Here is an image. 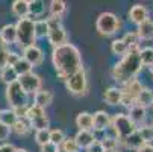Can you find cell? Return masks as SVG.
I'll return each mask as SVG.
<instances>
[{"label":"cell","mask_w":153,"mask_h":152,"mask_svg":"<svg viewBox=\"0 0 153 152\" xmlns=\"http://www.w3.org/2000/svg\"><path fill=\"white\" fill-rule=\"evenodd\" d=\"M52 62H53V67L56 70L58 78L62 82H65L71 75H74L76 72L83 69L80 52L71 43L55 47L52 52Z\"/></svg>","instance_id":"cell-1"},{"label":"cell","mask_w":153,"mask_h":152,"mask_svg":"<svg viewBox=\"0 0 153 152\" xmlns=\"http://www.w3.org/2000/svg\"><path fill=\"white\" fill-rule=\"evenodd\" d=\"M141 49L140 46L130 47L127 55L123 56L111 70V76L114 81L120 82V84H127L129 81L137 79V75L141 72L143 69V62H141Z\"/></svg>","instance_id":"cell-2"},{"label":"cell","mask_w":153,"mask_h":152,"mask_svg":"<svg viewBox=\"0 0 153 152\" xmlns=\"http://www.w3.org/2000/svg\"><path fill=\"white\" fill-rule=\"evenodd\" d=\"M17 44L21 49H26L29 46L35 44V40H36V34H35V20L30 17L26 18H20L17 21Z\"/></svg>","instance_id":"cell-3"},{"label":"cell","mask_w":153,"mask_h":152,"mask_svg":"<svg viewBox=\"0 0 153 152\" xmlns=\"http://www.w3.org/2000/svg\"><path fill=\"white\" fill-rule=\"evenodd\" d=\"M111 128L114 129V133H115L117 139L120 140V143H123L129 136H132L135 131H138V126L130 120V117L127 114H123V113H117L112 116Z\"/></svg>","instance_id":"cell-4"},{"label":"cell","mask_w":153,"mask_h":152,"mask_svg":"<svg viewBox=\"0 0 153 152\" xmlns=\"http://www.w3.org/2000/svg\"><path fill=\"white\" fill-rule=\"evenodd\" d=\"M121 28V21L114 12H102L96 20V29L103 37H112Z\"/></svg>","instance_id":"cell-5"},{"label":"cell","mask_w":153,"mask_h":152,"mask_svg":"<svg viewBox=\"0 0 153 152\" xmlns=\"http://www.w3.org/2000/svg\"><path fill=\"white\" fill-rule=\"evenodd\" d=\"M65 87L70 94L80 97L88 93V78H86V72L80 69L74 75H71L67 81H65Z\"/></svg>","instance_id":"cell-6"},{"label":"cell","mask_w":153,"mask_h":152,"mask_svg":"<svg viewBox=\"0 0 153 152\" xmlns=\"http://www.w3.org/2000/svg\"><path fill=\"white\" fill-rule=\"evenodd\" d=\"M49 20V35H47V40L50 43V46L55 47H59V46H64L68 43V38H67V32H65V28L62 26L61 20L58 18H47Z\"/></svg>","instance_id":"cell-7"},{"label":"cell","mask_w":153,"mask_h":152,"mask_svg":"<svg viewBox=\"0 0 153 152\" xmlns=\"http://www.w3.org/2000/svg\"><path fill=\"white\" fill-rule=\"evenodd\" d=\"M5 94H6V100L11 105L12 110L27 105V93L21 88V85H20L18 81L11 84V85H6Z\"/></svg>","instance_id":"cell-8"},{"label":"cell","mask_w":153,"mask_h":152,"mask_svg":"<svg viewBox=\"0 0 153 152\" xmlns=\"http://www.w3.org/2000/svg\"><path fill=\"white\" fill-rule=\"evenodd\" d=\"M18 82L21 85V88H23L27 94H36L38 91H41L42 88V79L39 78V75L30 72L27 75H23V76H20L18 78Z\"/></svg>","instance_id":"cell-9"},{"label":"cell","mask_w":153,"mask_h":152,"mask_svg":"<svg viewBox=\"0 0 153 152\" xmlns=\"http://www.w3.org/2000/svg\"><path fill=\"white\" fill-rule=\"evenodd\" d=\"M129 20L132 21V23H135L137 26L143 25L146 20H149V9L144 5H140V3L134 5L129 9Z\"/></svg>","instance_id":"cell-10"},{"label":"cell","mask_w":153,"mask_h":152,"mask_svg":"<svg viewBox=\"0 0 153 152\" xmlns=\"http://www.w3.org/2000/svg\"><path fill=\"white\" fill-rule=\"evenodd\" d=\"M23 58L27 59L33 67H36V66H41L42 61H44V53H42V50L36 44H33L23 50Z\"/></svg>","instance_id":"cell-11"},{"label":"cell","mask_w":153,"mask_h":152,"mask_svg":"<svg viewBox=\"0 0 153 152\" xmlns=\"http://www.w3.org/2000/svg\"><path fill=\"white\" fill-rule=\"evenodd\" d=\"M112 117H109L106 111H97L93 114V129L94 131H105L108 126H111Z\"/></svg>","instance_id":"cell-12"},{"label":"cell","mask_w":153,"mask_h":152,"mask_svg":"<svg viewBox=\"0 0 153 152\" xmlns=\"http://www.w3.org/2000/svg\"><path fill=\"white\" fill-rule=\"evenodd\" d=\"M103 99L106 103L109 105H121V100H123V90L117 88V87H109V88L105 90V94H103Z\"/></svg>","instance_id":"cell-13"},{"label":"cell","mask_w":153,"mask_h":152,"mask_svg":"<svg viewBox=\"0 0 153 152\" xmlns=\"http://www.w3.org/2000/svg\"><path fill=\"white\" fill-rule=\"evenodd\" d=\"M0 38H2V41L6 46L17 44V28H15V25H12V23L5 25L0 29Z\"/></svg>","instance_id":"cell-14"},{"label":"cell","mask_w":153,"mask_h":152,"mask_svg":"<svg viewBox=\"0 0 153 152\" xmlns=\"http://www.w3.org/2000/svg\"><path fill=\"white\" fill-rule=\"evenodd\" d=\"M76 126L79 131H91L93 129V114L82 111L76 116Z\"/></svg>","instance_id":"cell-15"},{"label":"cell","mask_w":153,"mask_h":152,"mask_svg":"<svg viewBox=\"0 0 153 152\" xmlns=\"http://www.w3.org/2000/svg\"><path fill=\"white\" fill-rule=\"evenodd\" d=\"M12 14L20 18L29 17V0H15L12 2Z\"/></svg>","instance_id":"cell-16"},{"label":"cell","mask_w":153,"mask_h":152,"mask_svg":"<svg viewBox=\"0 0 153 152\" xmlns=\"http://www.w3.org/2000/svg\"><path fill=\"white\" fill-rule=\"evenodd\" d=\"M143 90H144L143 84H141L138 79H132V81H129L127 84H124L123 93L127 94V96H130V97H134V99H137Z\"/></svg>","instance_id":"cell-17"},{"label":"cell","mask_w":153,"mask_h":152,"mask_svg":"<svg viewBox=\"0 0 153 152\" xmlns=\"http://www.w3.org/2000/svg\"><path fill=\"white\" fill-rule=\"evenodd\" d=\"M74 139H76L77 145L80 146V149H82V148L88 149V148L97 140L91 131H77V134L74 136Z\"/></svg>","instance_id":"cell-18"},{"label":"cell","mask_w":153,"mask_h":152,"mask_svg":"<svg viewBox=\"0 0 153 152\" xmlns=\"http://www.w3.org/2000/svg\"><path fill=\"white\" fill-rule=\"evenodd\" d=\"M65 11H67V3L62 2V0H52L49 5V12H50L52 18L61 20V17L65 14Z\"/></svg>","instance_id":"cell-19"},{"label":"cell","mask_w":153,"mask_h":152,"mask_svg":"<svg viewBox=\"0 0 153 152\" xmlns=\"http://www.w3.org/2000/svg\"><path fill=\"white\" fill-rule=\"evenodd\" d=\"M33 102H35V105H38L41 108H46L53 102V93L50 90H41L33 96Z\"/></svg>","instance_id":"cell-20"},{"label":"cell","mask_w":153,"mask_h":152,"mask_svg":"<svg viewBox=\"0 0 153 152\" xmlns=\"http://www.w3.org/2000/svg\"><path fill=\"white\" fill-rule=\"evenodd\" d=\"M18 73L15 72V69H14V66H8L6 67H3L2 70H0V79H2L6 85H11V84H14V82H17L18 81Z\"/></svg>","instance_id":"cell-21"},{"label":"cell","mask_w":153,"mask_h":152,"mask_svg":"<svg viewBox=\"0 0 153 152\" xmlns=\"http://www.w3.org/2000/svg\"><path fill=\"white\" fill-rule=\"evenodd\" d=\"M137 34H138L140 40H146V41L153 40V20L149 18L143 25H140L137 29Z\"/></svg>","instance_id":"cell-22"},{"label":"cell","mask_w":153,"mask_h":152,"mask_svg":"<svg viewBox=\"0 0 153 152\" xmlns=\"http://www.w3.org/2000/svg\"><path fill=\"white\" fill-rule=\"evenodd\" d=\"M121 145H124L127 149H135V151H138L141 146H144L146 145V142L143 140V137H141V134H140V131H135L132 136H129Z\"/></svg>","instance_id":"cell-23"},{"label":"cell","mask_w":153,"mask_h":152,"mask_svg":"<svg viewBox=\"0 0 153 152\" xmlns=\"http://www.w3.org/2000/svg\"><path fill=\"white\" fill-rule=\"evenodd\" d=\"M129 117H130V120H132L137 126L138 125H141L144 120H146V116H147V113H146V108H143V106H140V105H135V106H132L129 110V114H127Z\"/></svg>","instance_id":"cell-24"},{"label":"cell","mask_w":153,"mask_h":152,"mask_svg":"<svg viewBox=\"0 0 153 152\" xmlns=\"http://www.w3.org/2000/svg\"><path fill=\"white\" fill-rule=\"evenodd\" d=\"M46 12V5L41 0H29V17L30 18H39Z\"/></svg>","instance_id":"cell-25"},{"label":"cell","mask_w":153,"mask_h":152,"mask_svg":"<svg viewBox=\"0 0 153 152\" xmlns=\"http://www.w3.org/2000/svg\"><path fill=\"white\" fill-rule=\"evenodd\" d=\"M137 105L146 108V110H147L149 106H153V90L146 88V87H144V90L137 97Z\"/></svg>","instance_id":"cell-26"},{"label":"cell","mask_w":153,"mask_h":152,"mask_svg":"<svg viewBox=\"0 0 153 152\" xmlns=\"http://www.w3.org/2000/svg\"><path fill=\"white\" fill-rule=\"evenodd\" d=\"M30 128H32V126H30V123H29L27 119H18L11 129H12L14 134H17V136L21 137V136H27L29 131H30Z\"/></svg>","instance_id":"cell-27"},{"label":"cell","mask_w":153,"mask_h":152,"mask_svg":"<svg viewBox=\"0 0 153 152\" xmlns=\"http://www.w3.org/2000/svg\"><path fill=\"white\" fill-rule=\"evenodd\" d=\"M129 49H130V47L124 43L123 38L114 40V41L111 43V50H112V53L117 55V56H126L127 52H129Z\"/></svg>","instance_id":"cell-28"},{"label":"cell","mask_w":153,"mask_h":152,"mask_svg":"<svg viewBox=\"0 0 153 152\" xmlns=\"http://www.w3.org/2000/svg\"><path fill=\"white\" fill-rule=\"evenodd\" d=\"M49 20H35V34H36V38H46L49 35Z\"/></svg>","instance_id":"cell-29"},{"label":"cell","mask_w":153,"mask_h":152,"mask_svg":"<svg viewBox=\"0 0 153 152\" xmlns=\"http://www.w3.org/2000/svg\"><path fill=\"white\" fill-rule=\"evenodd\" d=\"M44 116H47V114H46V108H41V106H38V105L33 103V105L29 106L26 119H27L29 122H33V120L41 119V117H44Z\"/></svg>","instance_id":"cell-30"},{"label":"cell","mask_w":153,"mask_h":152,"mask_svg":"<svg viewBox=\"0 0 153 152\" xmlns=\"http://www.w3.org/2000/svg\"><path fill=\"white\" fill-rule=\"evenodd\" d=\"M17 120H18V117L15 116L12 108H6V110L2 111V116H0V122H2V123H5V125H8V126L12 128Z\"/></svg>","instance_id":"cell-31"},{"label":"cell","mask_w":153,"mask_h":152,"mask_svg":"<svg viewBox=\"0 0 153 152\" xmlns=\"http://www.w3.org/2000/svg\"><path fill=\"white\" fill-rule=\"evenodd\" d=\"M32 64L27 61V59H25L23 56H21V59L14 66V69H15V72L18 73V76H23V75H27V73H30L32 72Z\"/></svg>","instance_id":"cell-32"},{"label":"cell","mask_w":153,"mask_h":152,"mask_svg":"<svg viewBox=\"0 0 153 152\" xmlns=\"http://www.w3.org/2000/svg\"><path fill=\"white\" fill-rule=\"evenodd\" d=\"M141 62H143V67H152L153 66V47H144L141 49Z\"/></svg>","instance_id":"cell-33"},{"label":"cell","mask_w":153,"mask_h":152,"mask_svg":"<svg viewBox=\"0 0 153 152\" xmlns=\"http://www.w3.org/2000/svg\"><path fill=\"white\" fill-rule=\"evenodd\" d=\"M65 139H67V137H65L62 129H59V128L50 129V142L55 143L56 146H62V143L65 142Z\"/></svg>","instance_id":"cell-34"},{"label":"cell","mask_w":153,"mask_h":152,"mask_svg":"<svg viewBox=\"0 0 153 152\" xmlns=\"http://www.w3.org/2000/svg\"><path fill=\"white\" fill-rule=\"evenodd\" d=\"M62 151L64 152H79L80 151V146L77 145L76 139L74 137H67L65 142L62 143Z\"/></svg>","instance_id":"cell-35"},{"label":"cell","mask_w":153,"mask_h":152,"mask_svg":"<svg viewBox=\"0 0 153 152\" xmlns=\"http://www.w3.org/2000/svg\"><path fill=\"white\" fill-rule=\"evenodd\" d=\"M35 142L41 146H44L50 142V129H41V131L35 133Z\"/></svg>","instance_id":"cell-36"},{"label":"cell","mask_w":153,"mask_h":152,"mask_svg":"<svg viewBox=\"0 0 153 152\" xmlns=\"http://www.w3.org/2000/svg\"><path fill=\"white\" fill-rule=\"evenodd\" d=\"M138 131L146 143H150L153 140V125H141L138 126Z\"/></svg>","instance_id":"cell-37"},{"label":"cell","mask_w":153,"mask_h":152,"mask_svg":"<svg viewBox=\"0 0 153 152\" xmlns=\"http://www.w3.org/2000/svg\"><path fill=\"white\" fill-rule=\"evenodd\" d=\"M123 40H124V43H126V44H127L129 47L140 46V41H141L137 32H127V34L123 37Z\"/></svg>","instance_id":"cell-38"},{"label":"cell","mask_w":153,"mask_h":152,"mask_svg":"<svg viewBox=\"0 0 153 152\" xmlns=\"http://www.w3.org/2000/svg\"><path fill=\"white\" fill-rule=\"evenodd\" d=\"M8 53H9V50L6 49V44L0 38V70L8 66Z\"/></svg>","instance_id":"cell-39"},{"label":"cell","mask_w":153,"mask_h":152,"mask_svg":"<svg viewBox=\"0 0 153 152\" xmlns=\"http://www.w3.org/2000/svg\"><path fill=\"white\" fill-rule=\"evenodd\" d=\"M102 143H103V146H105L106 151H118L117 148H118L120 140L118 139H114V137H105L102 140Z\"/></svg>","instance_id":"cell-40"},{"label":"cell","mask_w":153,"mask_h":152,"mask_svg":"<svg viewBox=\"0 0 153 152\" xmlns=\"http://www.w3.org/2000/svg\"><path fill=\"white\" fill-rule=\"evenodd\" d=\"M11 133H12L11 126H8V125H5V123L0 122V142L6 143V140L9 139V134H11Z\"/></svg>","instance_id":"cell-41"},{"label":"cell","mask_w":153,"mask_h":152,"mask_svg":"<svg viewBox=\"0 0 153 152\" xmlns=\"http://www.w3.org/2000/svg\"><path fill=\"white\" fill-rule=\"evenodd\" d=\"M86 152H106V149H105L102 140H96L88 149H86Z\"/></svg>","instance_id":"cell-42"},{"label":"cell","mask_w":153,"mask_h":152,"mask_svg":"<svg viewBox=\"0 0 153 152\" xmlns=\"http://www.w3.org/2000/svg\"><path fill=\"white\" fill-rule=\"evenodd\" d=\"M20 59H21V56H20L17 52L9 50V53H8V64H9V66H15Z\"/></svg>","instance_id":"cell-43"},{"label":"cell","mask_w":153,"mask_h":152,"mask_svg":"<svg viewBox=\"0 0 153 152\" xmlns=\"http://www.w3.org/2000/svg\"><path fill=\"white\" fill-rule=\"evenodd\" d=\"M61 149H59V146H56L55 143H52V142H49L47 145H44V146H41V152H59Z\"/></svg>","instance_id":"cell-44"},{"label":"cell","mask_w":153,"mask_h":152,"mask_svg":"<svg viewBox=\"0 0 153 152\" xmlns=\"http://www.w3.org/2000/svg\"><path fill=\"white\" fill-rule=\"evenodd\" d=\"M0 149H2V152H17V148L12 143H3Z\"/></svg>","instance_id":"cell-45"},{"label":"cell","mask_w":153,"mask_h":152,"mask_svg":"<svg viewBox=\"0 0 153 152\" xmlns=\"http://www.w3.org/2000/svg\"><path fill=\"white\" fill-rule=\"evenodd\" d=\"M137 152H153V145H150V143H146L144 146H141Z\"/></svg>","instance_id":"cell-46"},{"label":"cell","mask_w":153,"mask_h":152,"mask_svg":"<svg viewBox=\"0 0 153 152\" xmlns=\"http://www.w3.org/2000/svg\"><path fill=\"white\" fill-rule=\"evenodd\" d=\"M17 152H29L27 149H23V148H17Z\"/></svg>","instance_id":"cell-47"},{"label":"cell","mask_w":153,"mask_h":152,"mask_svg":"<svg viewBox=\"0 0 153 152\" xmlns=\"http://www.w3.org/2000/svg\"><path fill=\"white\" fill-rule=\"evenodd\" d=\"M150 73H152V76H153V66L150 67Z\"/></svg>","instance_id":"cell-48"},{"label":"cell","mask_w":153,"mask_h":152,"mask_svg":"<svg viewBox=\"0 0 153 152\" xmlns=\"http://www.w3.org/2000/svg\"><path fill=\"white\" fill-rule=\"evenodd\" d=\"M106 152H118V151H106Z\"/></svg>","instance_id":"cell-49"},{"label":"cell","mask_w":153,"mask_h":152,"mask_svg":"<svg viewBox=\"0 0 153 152\" xmlns=\"http://www.w3.org/2000/svg\"><path fill=\"white\" fill-rule=\"evenodd\" d=\"M2 111H3V110H0V116H2Z\"/></svg>","instance_id":"cell-50"},{"label":"cell","mask_w":153,"mask_h":152,"mask_svg":"<svg viewBox=\"0 0 153 152\" xmlns=\"http://www.w3.org/2000/svg\"><path fill=\"white\" fill-rule=\"evenodd\" d=\"M59 152H64V151H59Z\"/></svg>","instance_id":"cell-51"},{"label":"cell","mask_w":153,"mask_h":152,"mask_svg":"<svg viewBox=\"0 0 153 152\" xmlns=\"http://www.w3.org/2000/svg\"><path fill=\"white\" fill-rule=\"evenodd\" d=\"M0 152H2V149H0Z\"/></svg>","instance_id":"cell-52"}]
</instances>
